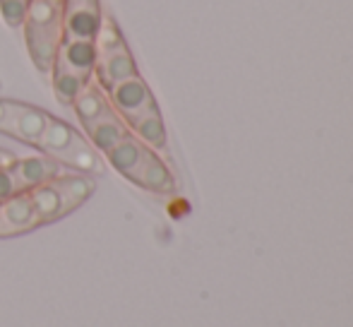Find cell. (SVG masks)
I'll return each mask as SVG.
<instances>
[{"instance_id":"1","label":"cell","mask_w":353,"mask_h":327,"mask_svg":"<svg viewBox=\"0 0 353 327\" xmlns=\"http://www.w3.org/2000/svg\"><path fill=\"white\" fill-rule=\"evenodd\" d=\"M22 29L34 68L51 72L63 41V5L56 0H32Z\"/></svg>"},{"instance_id":"2","label":"cell","mask_w":353,"mask_h":327,"mask_svg":"<svg viewBox=\"0 0 353 327\" xmlns=\"http://www.w3.org/2000/svg\"><path fill=\"white\" fill-rule=\"evenodd\" d=\"M37 147L43 155L53 157V159L58 164H63V166L74 168L77 173H89V176H94V173L103 171L101 157L89 145L87 137H82L70 123L61 121V118H56V116L48 118V126H46V130H43Z\"/></svg>"},{"instance_id":"3","label":"cell","mask_w":353,"mask_h":327,"mask_svg":"<svg viewBox=\"0 0 353 327\" xmlns=\"http://www.w3.org/2000/svg\"><path fill=\"white\" fill-rule=\"evenodd\" d=\"M48 118H51V113L39 106L0 99V132L19 142L37 147L48 126Z\"/></svg>"},{"instance_id":"4","label":"cell","mask_w":353,"mask_h":327,"mask_svg":"<svg viewBox=\"0 0 353 327\" xmlns=\"http://www.w3.org/2000/svg\"><path fill=\"white\" fill-rule=\"evenodd\" d=\"M106 97H108V101H111L113 111L125 123L137 121L144 113L159 108L152 89L147 87V82H144L140 75L113 84L111 89H106Z\"/></svg>"},{"instance_id":"5","label":"cell","mask_w":353,"mask_h":327,"mask_svg":"<svg viewBox=\"0 0 353 327\" xmlns=\"http://www.w3.org/2000/svg\"><path fill=\"white\" fill-rule=\"evenodd\" d=\"M39 217L34 212L29 192H17L10 200L0 202V239H12L39 229Z\"/></svg>"},{"instance_id":"6","label":"cell","mask_w":353,"mask_h":327,"mask_svg":"<svg viewBox=\"0 0 353 327\" xmlns=\"http://www.w3.org/2000/svg\"><path fill=\"white\" fill-rule=\"evenodd\" d=\"M10 171L14 176L19 192H29L34 188L43 186V183L58 178L63 171V164H58L53 157L41 155V157H24V159H14L10 164Z\"/></svg>"},{"instance_id":"7","label":"cell","mask_w":353,"mask_h":327,"mask_svg":"<svg viewBox=\"0 0 353 327\" xmlns=\"http://www.w3.org/2000/svg\"><path fill=\"white\" fill-rule=\"evenodd\" d=\"M128 181H132L135 186H140L149 192H159V195H171V192L176 190L173 173L168 171V166L161 161V157H159L154 150L144 152V157L130 171Z\"/></svg>"},{"instance_id":"8","label":"cell","mask_w":353,"mask_h":327,"mask_svg":"<svg viewBox=\"0 0 353 327\" xmlns=\"http://www.w3.org/2000/svg\"><path fill=\"white\" fill-rule=\"evenodd\" d=\"M101 5L63 8V39L65 41H94L99 27H101Z\"/></svg>"},{"instance_id":"9","label":"cell","mask_w":353,"mask_h":327,"mask_svg":"<svg viewBox=\"0 0 353 327\" xmlns=\"http://www.w3.org/2000/svg\"><path fill=\"white\" fill-rule=\"evenodd\" d=\"M135 75H140V72H137V63H135V58H132V53L128 46L97 58L94 82H97L103 92L111 89L113 84H118L123 80H130V77H135Z\"/></svg>"},{"instance_id":"10","label":"cell","mask_w":353,"mask_h":327,"mask_svg":"<svg viewBox=\"0 0 353 327\" xmlns=\"http://www.w3.org/2000/svg\"><path fill=\"white\" fill-rule=\"evenodd\" d=\"M97 58H99V53H97L94 41H65V39H63L61 46H58L56 68H63V70L77 72V75L94 80Z\"/></svg>"},{"instance_id":"11","label":"cell","mask_w":353,"mask_h":327,"mask_svg":"<svg viewBox=\"0 0 353 327\" xmlns=\"http://www.w3.org/2000/svg\"><path fill=\"white\" fill-rule=\"evenodd\" d=\"M29 197H32L34 212H37L39 224L41 226L53 224V221L70 215L68 202H65V197H63L61 188L56 186V181H48V183H43V186L34 188V190H29Z\"/></svg>"},{"instance_id":"12","label":"cell","mask_w":353,"mask_h":327,"mask_svg":"<svg viewBox=\"0 0 353 327\" xmlns=\"http://www.w3.org/2000/svg\"><path fill=\"white\" fill-rule=\"evenodd\" d=\"M82 130L89 145L97 152H101V155H106L108 150H113L118 142H123L130 135V128H128V123L118 113H111V116L101 118V121L92 123V126L82 128Z\"/></svg>"},{"instance_id":"13","label":"cell","mask_w":353,"mask_h":327,"mask_svg":"<svg viewBox=\"0 0 353 327\" xmlns=\"http://www.w3.org/2000/svg\"><path fill=\"white\" fill-rule=\"evenodd\" d=\"M72 111H74V116L79 118L82 128H87V126H92V123L116 113L111 106V101H108L106 92H103L94 80L89 82L87 87H84V92L72 101Z\"/></svg>"},{"instance_id":"14","label":"cell","mask_w":353,"mask_h":327,"mask_svg":"<svg viewBox=\"0 0 353 327\" xmlns=\"http://www.w3.org/2000/svg\"><path fill=\"white\" fill-rule=\"evenodd\" d=\"M53 181H56V186L61 188L70 215L77 210V207H82L84 202L94 195V190H97V181H94V176H89V173H77V171L61 173V176L53 178Z\"/></svg>"},{"instance_id":"15","label":"cell","mask_w":353,"mask_h":327,"mask_svg":"<svg viewBox=\"0 0 353 327\" xmlns=\"http://www.w3.org/2000/svg\"><path fill=\"white\" fill-rule=\"evenodd\" d=\"M128 128H130L132 135H135L142 145H147L149 150L157 152L166 147V126H163V118H161V113H159V108L144 113L137 121L128 123Z\"/></svg>"},{"instance_id":"16","label":"cell","mask_w":353,"mask_h":327,"mask_svg":"<svg viewBox=\"0 0 353 327\" xmlns=\"http://www.w3.org/2000/svg\"><path fill=\"white\" fill-rule=\"evenodd\" d=\"M149 147L147 145H142L140 140H137L135 135H128L125 140L123 142H118L116 147H113V150H108L106 155V161L111 164L113 168H116L118 173H121V176H130V171L132 168L137 166V164H140V159L144 157V152H147Z\"/></svg>"},{"instance_id":"17","label":"cell","mask_w":353,"mask_h":327,"mask_svg":"<svg viewBox=\"0 0 353 327\" xmlns=\"http://www.w3.org/2000/svg\"><path fill=\"white\" fill-rule=\"evenodd\" d=\"M53 92H56V99L65 106H72V101L84 92L87 87L89 77H82L77 72H70V70H63V68H56L53 66Z\"/></svg>"},{"instance_id":"18","label":"cell","mask_w":353,"mask_h":327,"mask_svg":"<svg viewBox=\"0 0 353 327\" xmlns=\"http://www.w3.org/2000/svg\"><path fill=\"white\" fill-rule=\"evenodd\" d=\"M94 46H97L99 56H106V53H113V51H118V48H125L128 43H125L123 32L118 29V24L113 22L111 17H103L97 39H94Z\"/></svg>"},{"instance_id":"19","label":"cell","mask_w":353,"mask_h":327,"mask_svg":"<svg viewBox=\"0 0 353 327\" xmlns=\"http://www.w3.org/2000/svg\"><path fill=\"white\" fill-rule=\"evenodd\" d=\"M32 0H0V17L8 27L22 29Z\"/></svg>"},{"instance_id":"20","label":"cell","mask_w":353,"mask_h":327,"mask_svg":"<svg viewBox=\"0 0 353 327\" xmlns=\"http://www.w3.org/2000/svg\"><path fill=\"white\" fill-rule=\"evenodd\" d=\"M19 188L17 183H14V176L12 171H10V164L8 166H0V202L10 200L12 195H17Z\"/></svg>"},{"instance_id":"21","label":"cell","mask_w":353,"mask_h":327,"mask_svg":"<svg viewBox=\"0 0 353 327\" xmlns=\"http://www.w3.org/2000/svg\"><path fill=\"white\" fill-rule=\"evenodd\" d=\"M63 8H74V5H101V0H61Z\"/></svg>"},{"instance_id":"22","label":"cell","mask_w":353,"mask_h":327,"mask_svg":"<svg viewBox=\"0 0 353 327\" xmlns=\"http://www.w3.org/2000/svg\"><path fill=\"white\" fill-rule=\"evenodd\" d=\"M17 157L12 155V152H8V150H0V166H8V164H12Z\"/></svg>"},{"instance_id":"23","label":"cell","mask_w":353,"mask_h":327,"mask_svg":"<svg viewBox=\"0 0 353 327\" xmlns=\"http://www.w3.org/2000/svg\"><path fill=\"white\" fill-rule=\"evenodd\" d=\"M56 3H61V0H56Z\"/></svg>"}]
</instances>
